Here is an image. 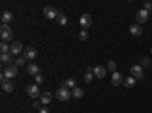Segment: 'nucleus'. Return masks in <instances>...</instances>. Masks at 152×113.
<instances>
[{
    "label": "nucleus",
    "mask_w": 152,
    "mask_h": 113,
    "mask_svg": "<svg viewBox=\"0 0 152 113\" xmlns=\"http://www.w3.org/2000/svg\"><path fill=\"white\" fill-rule=\"evenodd\" d=\"M70 96H72V92L69 90V87H66V86H61L59 89L56 90L58 101H67V99H70Z\"/></svg>",
    "instance_id": "f257e3e1"
},
{
    "label": "nucleus",
    "mask_w": 152,
    "mask_h": 113,
    "mask_svg": "<svg viewBox=\"0 0 152 113\" xmlns=\"http://www.w3.org/2000/svg\"><path fill=\"white\" fill-rule=\"evenodd\" d=\"M0 37H2V43L12 40V29L8 24H2V28H0Z\"/></svg>",
    "instance_id": "f03ea898"
},
{
    "label": "nucleus",
    "mask_w": 152,
    "mask_h": 113,
    "mask_svg": "<svg viewBox=\"0 0 152 113\" xmlns=\"http://www.w3.org/2000/svg\"><path fill=\"white\" fill-rule=\"evenodd\" d=\"M18 73V67L15 64H9L5 70H3V75L6 77V80H11V78H15Z\"/></svg>",
    "instance_id": "7ed1b4c3"
},
{
    "label": "nucleus",
    "mask_w": 152,
    "mask_h": 113,
    "mask_svg": "<svg viewBox=\"0 0 152 113\" xmlns=\"http://www.w3.org/2000/svg\"><path fill=\"white\" fill-rule=\"evenodd\" d=\"M148 18H149V11H146L145 8L138 11V12H137V16H135V20H137V23H138V24L146 23V21H148Z\"/></svg>",
    "instance_id": "20e7f679"
},
{
    "label": "nucleus",
    "mask_w": 152,
    "mask_h": 113,
    "mask_svg": "<svg viewBox=\"0 0 152 113\" xmlns=\"http://www.w3.org/2000/svg\"><path fill=\"white\" fill-rule=\"evenodd\" d=\"M43 12H44V17H46V18H49V20L56 18V17H58V14H59L58 9H55L53 6H46Z\"/></svg>",
    "instance_id": "39448f33"
},
{
    "label": "nucleus",
    "mask_w": 152,
    "mask_h": 113,
    "mask_svg": "<svg viewBox=\"0 0 152 113\" xmlns=\"http://www.w3.org/2000/svg\"><path fill=\"white\" fill-rule=\"evenodd\" d=\"M131 77H134L135 80H142L143 78V67L142 66H138V64H135V66H131Z\"/></svg>",
    "instance_id": "423d86ee"
},
{
    "label": "nucleus",
    "mask_w": 152,
    "mask_h": 113,
    "mask_svg": "<svg viewBox=\"0 0 152 113\" xmlns=\"http://www.w3.org/2000/svg\"><path fill=\"white\" fill-rule=\"evenodd\" d=\"M79 23H81L82 29H88L91 26V16L90 14H82L81 18H79Z\"/></svg>",
    "instance_id": "0eeeda50"
},
{
    "label": "nucleus",
    "mask_w": 152,
    "mask_h": 113,
    "mask_svg": "<svg viewBox=\"0 0 152 113\" xmlns=\"http://www.w3.org/2000/svg\"><path fill=\"white\" fill-rule=\"evenodd\" d=\"M26 92H28V95H29L31 98H38V96L41 95V93H40V89H38L37 84H29L28 89H26Z\"/></svg>",
    "instance_id": "6e6552de"
},
{
    "label": "nucleus",
    "mask_w": 152,
    "mask_h": 113,
    "mask_svg": "<svg viewBox=\"0 0 152 113\" xmlns=\"http://www.w3.org/2000/svg\"><path fill=\"white\" fill-rule=\"evenodd\" d=\"M21 51H24L21 41H14L11 44V55H18V54H21Z\"/></svg>",
    "instance_id": "1a4fd4ad"
},
{
    "label": "nucleus",
    "mask_w": 152,
    "mask_h": 113,
    "mask_svg": "<svg viewBox=\"0 0 152 113\" xmlns=\"http://www.w3.org/2000/svg\"><path fill=\"white\" fill-rule=\"evenodd\" d=\"M125 81V78L122 77V73L120 72H113V77H111V83H113V86H120L122 83Z\"/></svg>",
    "instance_id": "9d476101"
},
{
    "label": "nucleus",
    "mask_w": 152,
    "mask_h": 113,
    "mask_svg": "<svg viewBox=\"0 0 152 113\" xmlns=\"http://www.w3.org/2000/svg\"><path fill=\"white\" fill-rule=\"evenodd\" d=\"M23 57L26 58V60H35V57H37V51L34 47H24V51H23Z\"/></svg>",
    "instance_id": "9b49d317"
},
{
    "label": "nucleus",
    "mask_w": 152,
    "mask_h": 113,
    "mask_svg": "<svg viewBox=\"0 0 152 113\" xmlns=\"http://www.w3.org/2000/svg\"><path fill=\"white\" fill-rule=\"evenodd\" d=\"M26 70H28V75H31V77H37V75H40V67H38L35 63H31V64H28Z\"/></svg>",
    "instance_id": "f8f14e48"
},
{
    "label": "nucleus",
    "mask_w": 152,
    "mask_h": 113,
    "mask_svg": "<svg viewBox=\"0 0 152 113\" xmlns=\"http://www.w3.org/2000/svg\"><path fill=\"white\" fill-rule=\"evenodd\" d=\"M93 73H94L96 78H105V75H107V67H104V66H96V67L93 69Z\"/></svg>",
    "instance_id": "ddd939ff"
},
{
    "label": "nucleus",
    "mask_w": 152,
    "mask_h": 113,
    "mask_svg": "<svg viewBox=\"0 0 152 113\" xmlns=\"http://www.w3.org/2000/svg\"><path fill=\"white\" fill-rule=\"evenodd\" d=\"M129 32H131V35H134V37H140V35L143 34V29H142L140 24H131Z\"/></svg>",
    "instance_id": "4468645a"
},
{
    "label": "nucleus",
    "mask_w": 152,
    "mask_h": 113,
    "mask_svg": "<svg viewBox=\"0 0 152 113\" xmlns=\"http://www.w3.org/2000/svg\"><path fill=\"white\" fill-rule=\"evenodd\" d=\"M40 96H41L40 101H41V104H44V106H47L50 101H52V93H50V92H43Z\"/></svg>",
    "instance_id": "2eb2a0df"
},
{
    "label": "nucleus",
    "mask_w": 152,
    "mask_h": 113,
    "mask_svg": "<svg viewBox=\"0 0 152 113\" xmlns=\"http://www.w3.org/2000/svg\"><path fill=\"white\" fill-rule=\"evenodd\" d=\"M82 96H84V90L81 89V87L76 86L75 89H72V98H75V99H81Z\"/></svg>",
    "instance_id": "dca6fc26"
},
{
    "label": "nucleus",
    "mask_w": 152,
    "mask_h": 113,
    "mask_svg": "<svg viewBox=\"0 0 152 113\" xmlns=\"http://www.w3.org/2000/svg\"><path fill=\"white\" fill-rule=\"evenodd\" d=\"M12 18H14V16H12V12H9V11H5L2 14V23L3 24H9L12 21Z\"/></svg>",
    "instance_id": "f3484780"
},
{
    "label": "nucleus",
    "mask_w": 152,
    "mask_h": 113,
    "mask_svg": "<svg viewBox=\"0 0 152 113\" xmlns=\"http://www.w3.org/2000/svg\"><path fill=\"white\" fill-rule=\"evenodd\" d=\"M2 90L6 92V93H11L12 90H14V84H12L11 81H5V83H2Z\"/></svg>",
    "instance_id": "a211bd4d"
},
{
    "label": "nucleus",
    "mask_w": 152,
    "mask_h": 113,
    "mask_svg": "<svg viewBox=\"0 0 152 113\" xmlns=\"http://www.w3.org/2000/svg\"><path fill=\"white\" fill-rule=\"evenodd\" d=\"M56 20H58V24H59V26H66V24H67V16L62 14V12H59V14H58Z\"/></svg>",
    "instance_id": "6ab92c4d"
},
{
    "label": "nucleus",
    "mask_w": 152,
    "mask_h": 113,
    "mask_svg": "<svg viewBox=\"0 0 152 113\" xmlns=\"http://www.w3.org/2000/svg\"><path fill=\"white\" fill-rule=\"evenodd\" d=\"M0 61L6 63V64H12V61H14V60H12L11 54H2V55H0Z\"/></svg>",
    "instance_id": "aec40b11"
},
{
    "label": "nucleus",
    "mask_w": 152,
    "mask_h": 113,
    "mask_svg": "<svg viewBox=\"0 0 152 113\" xmlns=\"http://www.w3.org/2000/svg\"><path fill=\"white\" fill-rule=\"evenodd\" d=\"M123 84H125L126 87H134V86H135V78H134V77H131V75H129L128 78H125Z\"/></svg>",
    "instance_id": "412c9836"
},
{
    "label": "nucleus",
    "mask_w": 152,
    "mask_h": 113,
    "mask_svg": "<svg viewBox=\"0 0 152 113\" xmlns=\"http://www.w3.org/2000/svg\"><path fill=\"white\" fill-rule=\"evenodd\" d=\"M64 86H66V87H72V89H75V87H76V80H75L73 77H70V78L66 80Z\"/></svg>",
    "instance_id": "4be33fe9"
},
{
    "label": "nucleus",
    "mask_w": 152,
    "mask_h": 113,
    "mask_svg": "<svg viewBox=\"0 0 152 113\" xmlns=\"http://www.w3.org/2000/svg\"><path fill=\"white\" fill-rule=\"evenodd\" d=\"M0 51H2V54H11V46H8L6 43H2L0 44Z\"/></svg>",
    "instance_id": "5701e85b"
},
{
    "label": "nucleus",
    "mask_w": 152,
    "mask_h": 113,
    "mask_svg": "<svg viewBox=\"0 0 152 113\" xmlns=\"http://www.w3.org/2000/svg\"><path fill=\"white\" fill-rule=\"evenodd\" d=\"M116 69H117V64H116V61H108V64H107V70L116 72Z\"/></svg>",
    "instance_id": "b1692460"
},
{
    "label": "nucleus",
    "mask_w": 152,
    "mask_h": 113,
    "mask_svg": "<svg viewBox=\"0 0 152 113\" xmlns=\"http://www.w3.org/2000/svg\"><path fill=\"white\" fill-rule=\"evenodd\" d=\"M24 57H20V58H17V60H14V64L17 66V67H21V66H24Z\"/></svg>",
    "instance_id": "393cba45"
},
{
    "label": "nucleus",
    "mask_w": 152,
    "mask_h": 113,
    "mask_svg": "<svg viewBox=\"0 0 152 113\" xmlns=\"http://www.w3.org/2000/svg\"><path fill=\"white\" fill-rule=\"evenodd\" d=\"M93 75H94V73H91V72H87V73L84 75V81H85V83H91V80H93Z\"/></svg>",
    "instance_id": "a878e982"
},
{
    "label": "nucleus",
    "mask_w": 152,
    "mask_h": 113,
    "mask_svg": "<svg viewBox=\"0 0 152 113\" xmlns=\"http://www.w3.org/2000/svg\"><path fill=\"white\" fill-rule=\"evenodd\" d=\"M43 83H44V77H43V75H37V77H35V84L40 86Z\"/></svg>",
    "instance_id": "bb28decb"
},
{
    "label": "nucleus",
    "mask_w": 152,
    "mask_h": 113,
    "mask_svg": "<svg viewBox=\"0 0 152 113\" xmlns=\"http://www.w3.org/2000/svg\"><path fill=\"white\" fill-rule=\"evenodd\" d=\"M79 38H81V40H87V38H88V32H87V29H82V31L79 32Z\"/></svg>",
    "instance_id": "cd10ccee"
},
{
    "label": "nucleus",
    "mask_w": 152,
    "mask_h": 113,
    "mask_svg": "<svg viewBox=\"0 0 152 113\" xmlns=\"http://www.w3.org/2000/svg\"><path fill=\"white\" fill-rule=\"evenodd\" d=\"M140 63H142V66H143V67H148V66L151 64V61H149L148 57H143V58L140 60Z\"/></svg>",
    "instance_id": "c85d7f7f"
},
{
    "label": "nucleus",
    "mask_w": 152,
    "mask_h": 113,
    "mask_svg": "<svg viewBox=\"0 0 152 113\" xmlns=\"http://www.w3.org/2000/svg\"><path fill=\"white\" fill-rule=\"evenodd\" d=\"M34 109H38V110H40L41 109V101H34Z\"/></svg>",
    "instance_id": "c756f323"
},
{
    "label": "nucleus",
    "mask_w": 152,
    "mask_h": 113,
    "mask_svg": "<svg viewBox=\"0 0 152 113\" xmlns=\"http://www.w3.org/2000/svg\"><path fill=\"white\" fill-rule=\"evenodd\" d=\"M145 9L151 12V11H152V3H151V2H146V3H145Z\"/></svg>",
    "instance_id": "7c9ffc66"
},
{
    "label": "nucleus",
    "mask_w": 152,
    "mask_h": 113,
    "mask_svg": "<svg viewBox=\"0 0 152 113\" xmlns=\"http://www.w3.org/2000/svg\"><path fill=\"white\" fill-rule=\"evenodd\" d=\"M40 113H49V109L44 106V107H41V109H40Z\"/></svg>",
    "instance_id": "2f4dec72"
},
{
    "label": "nucleus",
    "mask_w": 152,
    "mask_h": 113,
    "mask_svg": "<svg viewBox=\"0 0 152 113\" xmlns=\"http://www.w3.org/2000/svg\"><path fill=\"white\" fill-rule=\"evenodd\" d=\"M87 72H91V73H93V67H91V66H88V67H87Z\"/></svg>",
    "instance_id": "473e14b6"
},
{
    "label": "nucleus",
    "mask_w": 152,
    "mask_h": 113,
    "mask_svg": "<svg viewBox=\"0 0 152 113\" xmlns=\"http://www.w3.org/2000/svg\"><path fill=\"white\" fill-rule=\"evenodd\" d=\"M151 54H152V47H151Z\"/></svg>",
    "instance_id": "72a5a7b5"
},
{
    "label": "nucleus",
    "mask_w": 152,
    "mask_h": 113,
    "mask_svg": "<svg viewBox=\"0 0 152 113\" xmlns=\"http://www.w3.org/2000/svg\"><path fill=\"white\" fill-rule=\"evenodd\" d=\"M149 14H152V11H151V12H149Z\"/></svg>",
    "instance_id": "f704fd0d"
}]
</instances>
